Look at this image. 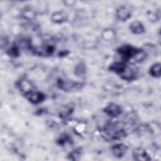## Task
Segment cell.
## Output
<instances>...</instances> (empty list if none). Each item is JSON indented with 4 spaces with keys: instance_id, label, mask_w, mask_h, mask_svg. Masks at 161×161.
I'll use <instances>...</instances> for the list:
<instances>
[{
    "instance_id": "1",
    "label": "cell",
    "mask_w": 161,
    "mask_h": 161,
    "mask_svg": "<svg viewBox=\"0 0 161 161\" xmlns=\"http://www.w3.org/2000/svg\"><path fill=\"white\" fill-rule=\"evenodd\" d=\"M117 51L123 61H128L132 58H135L137 60H141L145 57V53L141 50H138L131 45H123Z\"/></svg>"
},
{
    "instance_id": "10",
    "label": "cell",
    "mask_w": 161,
    "mask_h": 161,
    "mask_svg": "<svg viewBox=\"0 0 161 161\" xmlns=\"http://www.w3.org/2000/svg\"><path fill=\"white\" fill-rule=\"evenodd\" d=\"M130 29L133 33L136 35L141 34L144 31V27L143 24L138 21L133 22L130 26Z\"/></svg>"
},
{
    "instance_id": "5",
    "label": "cell",
    "mask_w": 161,
    "mask_h": 161,
    "mask_svg": "<svg viewBox=\"0 0 161 161\" xmlns=\"http://www.w3.org/2000/svg\"><path fill=\"white\" fill-rule=\"evenodd\" d=\"M121 107L115 103H110L104 109V113L111 117H116L119 116L121 114Z\"/></svg>"
},
{
    "instance_id": "9",
    "label": "cell",
    "mask_w": 161,
    "mask_h": 161,
    "mask_svg": "<svg viewBox=\"0 0 161 161\" xmlns=\"http://www.w3.org/2000/svg\"><path fill=\"white\" fill-rule=\"evenodd\" d=\"M52 21L56 23H60L64 22L67 19V14L65 12L61 11H57L54 13L52 16Z\"/></svg>"
},
{
    "instance_id": "13",
    "label": "cell",
    "mask_w": 161,
    "mask_h": 161,
    "mask_svg": "<svg viewBox=\"0 0 161 161\" xmlns=\"http://www.w3.org/2000/svg\"><path fill=\"white\" fill-rule=\"evenodd\" d=\"M73 108L70 105H65V106L62 107V109L60 111V114L63 116H67L69 115L72 111Z\"/></svg>"
},
{
    "instance_id": "14",
    "label": "cell",
    "mask_w": 161,
    "mask_h": 161,
    "mask_svg": "<svg viewBox=\"0 0 161 161\" xmlns=\"http://www.w3.org/2000/svg\"><path fill=\"white\" fill-rule=\"evenodd\" d=\"M85 73V66L82 63L77 65L75 69V74L78 76H82Z\"/></svg>"
},
{
    "instance_id": "11",
    "label": "cell",
    "mask_w": 161,
    "mask_h": 161,
    "mask_svg": "<svg viewBox=\"0 0 161 161\" xmlns=\"http://www.w3.org/2000/svg\"><path fill=\"white\" fill-rule=\"evenodd\" d=\"M19 89L21 91L25 92V94L26 93H28L30 91H33V86L31 84V83L27 79H22L21 81H19Z\"/></svg>"
},
{
    "instance_id": "16",
    "label": "cell",
    "mask_w": 161,
    "mask_h": 161,
    "mask_svg": "<svg viewBox=\"0 0 161 161\" xmlns=\"http://www.w3.org/2000/svg\"><path fill=\"white\" fill-rule=\"evenodd\" d=\"M8 53L9 55L13 56V57L18 56L19 54V49H18V47L14 46V47H13L11 48H9L8 51Z\"/></svg>"
},
{
    "instance_id": "2",
    "label": "cell",
    "mask_w": 161,
    "mask_h": 161,
    "mask_svg": "<svg viewBox=\"0 0 161 161\" xmlns=\"http://www.w3.org/2000/svg\"><path fill=\"white\" fill-rule=\"evenodd\" d=\"M138 75V69L134 66L126 65L125 69L119 74L121 77L126 80H131L136 78Z\"/></svg>"
},
{
    "instance_id": "7",
    "label": "cell",
    "mask_w": 161,
    "mask_h": 161,
    "mask_svg": "<svg viewBox=\"0 0 161 161\" xmlns=\"http://www.w3.org/2000/svg\"><path fill=\"white\" fill-rule=\"evenodd\" d=\"M113 153L114 155L118 158L122 157L125 153L126 152L127 147L123 144H116L113 145L111 148Z\"/></svg>"
},
{
    "instance_id": "8",
    "label": "cell",
    "mask_w": 161,
    "mask_h": 161,
    "mask_svg": "<svg viewBox=\"0 0 161 161\" xmlns=\"http://www.w3.org/2000/svg\"><path fill=\"white\" fill-rule=\"evenodd\" d=\"M133 158L136 160H150V158L143 148H136L133 151Z\"/></svg>"
},
{
    "instance_id": "3",
    "label": "cell",
    "mask_w": 161,
    "mask_h": 161,
    "mask_svg": "<svg viewBox=\"0 0 161 161\" xmlns=\"http://www.w3.org/2000/svg\"><path fill=\"white\" fill-rule=\"evenodd\" d=\"M25 95L26 99L33 104H38L42 102L45 98V96L43 93L35 91L26 93Z\"/></svg>"
},
{
    "instance_id": "4",
    "label": "cell",
    "mask_w": 161,
    "mask_h": 161,
    "mask_svg": "<svg viewBox=\"0 0 161 161\" xmlns=\"http://www.w3.org/2000/svg\"><path fill=\"white\" fill-rule=\"evenodd\" d=\"M116 16L120 21H126L131 16V10L128 6H120L116 11Z\"/></svg>"
},
{
    "instance_id": "17",
    "label": "cell",
    "mask_w": 161,
    "mask_h": 161,
    "mask_svg": "<svg viewBox=\"0 0 161 161\" xmlns=\"http://www.w3.org/2000/svg\"><path fill=\"white\" fill-rule=\"evenodd\" d=\"M80 155V150L76 149L75 150H73L70 153V159L71 160H78L79 157Z\"/></svg>"
},
{
    "instance_id": "12",
    "label": "cell",
    "mask_w": 161,
    "mask_h": 161,
    "mask_svg": "<svg viewBox=\"0 0 161 161\" xmlns=\"http://www.w3.org/2000/svg\"><path fill=\"white\" fill-rule=\"evenodd\" d=\"M150 74L154 77H159L160 76V64L156 63L152 65L149 70Z\"/></svg>"
},
{
    "instance_id": "6",
    "label": "cell",
    "mask_w": 161,
    "mask_h": 161,
    "mask_svg": "<svg viewBox=\"0 0 161 161\" xmlns=\"http://www.w3.org/2000/svg\"><path fill=\"white\" fill-rule=\"evenodd\" d=\"M59 87L65 91H72L74 89H78L81 84L80 83L74 82L72 81L59 80L58 82Z\"/></svg>"
},
{
    "instance_id": "15",
    "label": "cell",
    "mask_w": 161,
    "mask_h": 161,
    "mask_svg": "<svg viewBox=\"0 0 161 161\" xmlns=\"http://www.w3.org/2000/svg\"><path fill=\"white\" fill-rule=\"evenodd\" d=\"M23 16L25 18H26V19H32L35 16V13L33 11H32L31 9H26L23 13Z\"/></svg>"
}]
</instances>
